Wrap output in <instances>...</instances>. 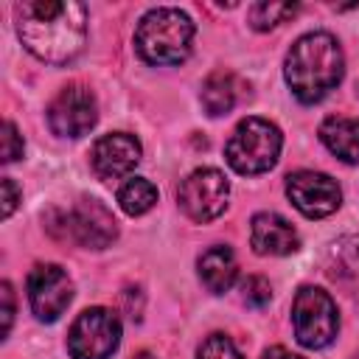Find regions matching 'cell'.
Listing matches in <instances>:
<instances>
[{
    "label": "cell",
    "mask_w": 359,
    "mask_h": 359,
    "mask_svg": "<svg viewBox=\"0 0 359 359\" xmlns=\"http://www.w3.org/2000/svg\"><path fill=\"white\" fill-rule=\"evenodd\" d=\"M320 140L342 163H359V118L331 115L320 126Z\"/></svg>",
    "instance_id": "2e32d148"
},
{
    "label": "cell",
    "mask_w": 359,
    "mask_h": 359,
    "mask_svg": "<svg viewBox=\"0 0 359 359\" xmlns=\"http://www.w3.org/2000/svg\"><path fill=\"white\" fill-rule=\"evenodd\" d=\"M194 42V22L185 11L163 6L140 17L135 48L149 65H180L188 59Z\"/></svg>",
    "instance_id": "3957f363"
},
{
    "label": "cell",
    "mask_w": 359,
    "mask_h": 359,
    "mask_svg": "<svg viewBox=\"0 0 359 359\" xmlns=\"http://www.w3.org/2000/svg\"><path fill=\"white\" fill-rule=\"evenodd\" d=\"M196 359H244V356L238 353V348L233 345L230 337H224V334H210V337L202 342Z\"/></svg>",
    "instance_id": "ffe728a7"
},
{
    "label": "cell",
    "mask_w": 359,
    "mask_h": 359,
    "mask_svg": "<svg viewBox=\"0 0 359 359\" xmlns=\"http://www.w3.org/2000/svg\"><path fill=\"white\" fill-rule=\"evenodd\" d=\"M294 11H297L294 3H255L250 6V25L255 31H269L283 20L294 17Z\"/></svg>",
    "instance_id": "d6986e66"
},
{
    "label": "cell",
    "mask_w": 359,
    "mask_h": 359,
    "mask_svg": "<svg viewBox=\"0 0 359 359\" xmlns=\"http://www.w3.org/2000/svg\"><path fill=\"white\" fill-rule=\"evenodd\" d=\"M121 345V320L109 309H87L76 317L67 334L73 359H109Z\"/></svg>",
    "instance_id": "8992f818"
},
{
    "label": "cell",
    "mask_w": 359,
    "mask_h": 359,
    "mask_svg": "<svg viewBox=\"0 0 359 359\" xmlns=\"http://www.w3.org/2000/svg\"><path fill=\"white\" fill-rule=\"evenodd\" d=\"M135 359H154V356H151V353H146V351H140V353H137Z\"/></svg>",
    "instance_id": "484cf974"
},
{
    "label": "cell",
    "mask_w": 359,
    "mask_h": 359,
    "mask_svg": "<svg viewBox=\"0 0 359 359\" xmlns=\"http://www.w3.org/2000/svg\"><path fill=\"white\" fill-rule=\"evenodd\" d=\"M241 292H244V303H247V306H255V309L266 306V303H269V297H272L269 280H266V278H261V275L247 278V280L241 283Z\"/></svg>",
    "instance_id": "44dd1931"
},
{
    "label": "cell",
    "mask_w": 359,
    "mask_h": 359,
    "mask_svg": "<svg viewBox=\"0 0 359 359\" xmlns=\"http://www.w3.org/2000/svg\"><path fill=\"white\" fill-rule=\"evenodd\" d=\"M199 278L208 286V292L224 294L238 278V261H236L233 250L224 247V244H216V247L205 250L202 258H199Z\"/></svg>",
    "instance_id": "5bb4252c"
},
{
    "label": "cell",
    "mask_w": 359,
    "mask_h": 359,
    "mask_svg": "<svg viewBox=\"0 0 359 359\" xmlns=\"http://www.w3.org/2000/svg\"><path fill=\"white\" fill-rule=\"evenodd\" d=\"M227 196H230V182L216 168H196V171H191L182 180L180 191H177L180 208L185 210V216L194 219V222H202V224L213 222L216 216L224 213Z\"/></svg>",
    "instance_id": "52a82bcc"
},
{
    "label": "cell",
    "mask_w": 359,
    "mask_h": 359,
    "mask_svg": "<svg viewBox=\"0 0 359 359\" xmlns=\"http://www.w3.org/2000/svg\"><path fill=\"white\" fill-rule=\"evenodd\" d=\"M244 93V81L236 73L213 70L202 84V107L208 109V115H224L241 101Z\"/></svg>",
    "instance_id": "9a60e30c"
},
{
    "label": "cell",
    "mask_w": 359,
    "mask_h": 359,
    "mask_svg": "<svg viewBox=\"0 0 359 359\" xmlns=\"http://www.w3.org/2000/svg\"><path fill=\"white\" fill-rule=\"evenodd\" d=\"M264 359H303V356H297V353H292V351H286V348L275 345V348L264 351Z\"/></svg>",
    "instance_id": "d4e9b609"
},
{
    "label": "cell",
    "mask_w": 359,
    "mask_h": 359,
    "mask_svg": "<svg viewBox=\"0 0 359 359\" xmlns=\"http://www.w3.org/2000/svg\"><path fill=\"white\" fill-rule=\"evenodd\" d=\"M325 266L331 278H356L359 275V238L356 236L337 238L328 247Z\"/></svg>",
    "instance_id": "e0dca14e"
},
{
    "label": "cell",
    "mask_w": 359,
    "mask_h": 359,
    "mask_svg": "<svg viewBox=\"0 0 359 359\" xmlns=\"http://www.w3.org/2000/svg\"><path fill=\"white\" fill-rule=\"evenodd\" d=\"M294 337L303 348H325L339 331V314L331 294L320 286H303L292 303Z\"/></svg>",
    "instance_id": "5b68a950"
},
{
    "label": "cell",
    "mask_w": 359,
    "mask_h": 359,
    "mask_svg": "<svg viewBox=\"0 0 359 359\" xmlns=\"http://www.w3.org/2000/svg\"><path fill=\"white\" fill-rule=\"evenodd\" d=\"M286 194L292 205L309 216V219H323L334 213L342 202V191L337 180H331L323 171H294L286 177Z\"/></svg>",
    "instance_id": "8fae6325"
},
{
    "label": "cell",
    "mask_w": 359,
    "mask_h": 359,
    "mask_svg": "<svg viewBox=\"0 0 359 359\" xmlns=\"http://www.w3.org/2000/svg\"><path fill=\"white\" fill-rule=\"evenodd\" d=\"M73 300V280L59 264H36L28 272V303L36 320L53 323Z\"/></svg>",
    "instance_id": "9c48e42d"
},
{
    "label": "cell",
    "mask_w": 359,
    "mask_h": 359,
    "mask_svg": "<svg viewBox=\"0 0 359 359\" xmlns=\"http://www.w3.org/2000/svg\"><path fill=\"white\" fill-rule=\"evenodd\" d=\"M345 59L339 42L325 34H303L292 50L286 53V84L292 87L294 98L303 104H317L325 98L342 79Z\"/></svg>",
    "instance_id": "7a4b0ae2"
},
{
    "label": "cell",
    "mask_w": 359,
    "mask_h": 359,
    "mask_svg": "<svg viewBox=\"0 0 359 359\" xmlns=\"http://www.w3.org/2000/svg\"><path fill=\"white\" fill-rule=\"evenodd\" d=\"M98 121V104L90 87L67 84L48 107V123L62 137H81Z\"/></svg>",
    "instance_id": "ba28073f"
},
{
    "label": "cell",
    "mask_w": 359,
    "mask_h": 359,
    "mask_svg": "<svg viewBox=\"0 0 359 359\" xmlns=\"http://www.w3.org/2000/svg\"><path fill=\"white\" fill-rule=\"evenodd\" d=\"M93 171L101 180H121L140 163V143L135 135L112 132L95 140L93 146Z\"/></svg>",
    "instance_id": "7c38bea8"
},
{
    "label": "cell",
    "mask_w": 359,
    "mask_h": 359,
    "mask_svg": "<svg viewBox=\"0 0 359 359\" xmlns=\"http://www.w3.org/2000/svg\"><path fill=\"white\" fill-rule=\"evenodd\" d=\"M250 241L261 255H289L300 247L297 230L278 213H255L250 224Z\"/></svg>",
    "instance_id": "4fadbf2b"
},
{
    "label": "cell",
    "mask_w": 359,
    "mask_h": 359,
    "mask_svg": "<svg viewBox=\"0 0 359 359\" xmlns=\"http://www.w3.org/2000/svg\"><path fill=\"white\" fill-rule=\"evenodd\" d=\"M65 230L76 244L90 247V250H104L115 241L118 222L104 202L84 196L73 205L70 213H65Z\"/></svg>",
    "instance_id": "30bf717a"
},
{
    "label": "cell",
    "mask_w": 359,
    "mask_h": 359,
    "mask_svg": "<svg viewBox=\"0 0 359 359\" xmlns=\"http://www.w3.org/2000/svg\"><path fill=\"white\" fill-rule=\"evenodd\" d=\"M14 14L25 50L48 65H67L87 42V8L81 3L25 0L17 3Z\"/></svg>",
    "instance_id": "6da1fadb"
},
{
    "label": "cell",
    "mask_w": 359,
    "mask_h": 359,
    "mask_svg": "<svg viewBox=\"0 0 359 359\" xmlns=\"http://www.w3.org/2000/svg\"><path fill=\"white\" fill-rule=\"evenodd\" d=\"M154 202H157V188H154L149 180H143V177L126 180V182L121 185V191H118V205H121V210L129 213V216H140V213L151 210Z\"/></svg>",
    "instance_id": "ac0fdd59"
},
{
    "label": "cell",
    "mask_w": 359,
    "mask_h": 359,
    "mask_svg": "<svg viewBox=\"0 0 359 359\" xmlns=\"http://www.w3.org/2000/svg\"><path fill=\"white\" fill-rule=\"evenodd\" d=\"M280 146H283V137L275 123H269L264 118H244L233 129V135L224 146V157L233 171L252 177V174L269 171L278 163Z\"/></svg>",
    "instance_id": "277c9868"
},
{
    "label": "cell",
    "mask_w": 359,
    "mask_h": 359,
    "mask_svg": "<svg viewBox=\"0 0 359 359\" xmlns=\"http://www.w3.org/2000/svg\"><path fill=\"white\" fill-rule=\"evenodd\" d=\"M17 157H22V137L17 132V126L11 121L3 123V163H14Z\"/></svg>",
    "instance_id": "7402d4cb"
},
{
    "label": "cell",
    "mask_w": 359,
    "mask_h": 359,
    "mask_svg": "<svg viewBox=\"0 0 359 359\" xmlns=\"http://www.w3.org/2000/svg\"><path fill=\"white\" fill-rule=\"evenodd\" d=\"M17 202H20V191H17L14 180H8V177H6V180H3V216H6V219L14 213Z\"/></svg>",
    "instance_id": "cb8c5ba5"
},
{
    "label": "cell",
    "mask_w": 359,
    "mask_h": 359,
    "mask_svg": "<svg viewBox=\"0 0 359 359\" xmlns=\"http://www.w3.org/2000/svg\"><path fill=\"white\" fill-rule=\"evenodd\" d=\"M0 297H3V334H8L11 320H14V292H11V283L8 280H3Z\"/></svg>",
    "instance_id": "603a6c76"
}]
</instances>
